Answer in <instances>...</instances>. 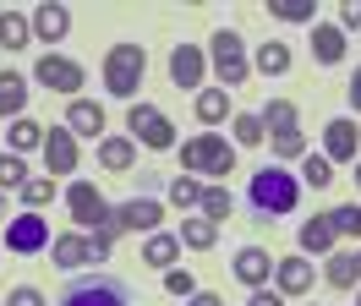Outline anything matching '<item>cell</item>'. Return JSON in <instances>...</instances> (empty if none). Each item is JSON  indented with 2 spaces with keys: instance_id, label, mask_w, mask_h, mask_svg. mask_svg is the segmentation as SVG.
Wrapping results in <instances>:
<instances>
[{
  "instance_id": "obj_1",
  "label": "cell",
  "mask_w": 361,
  "mask_h": 306,
  "mask_svg": "<svg viewBox=\"0 0 361 306\" xmlns=\"http://www.w3.org/2000/svg\"><path fill=\"white\" fill-rule=\"evenodd\" d=\"M247 202H252V214H257V219L295 214V202H301V180H295L290 170H279V164H263V170L252 175V186H247Z\"/></svg>"
},
{
  "instance_id": "obj_2",
  "label": "cell",
  "mask_w": 361,
  "mask_h": 306,
  "mask_svg": "<svg viewBox=\"0 0 361 306\" xmlns=\"http://www.w3.org/2000/svg\"><path fill=\"white\" fill-rule=\"evenodd\" d=\"M66 202H71V219H77V224H88V235H99V240H110V246H115L121 219H115V208H104V197H99L93 180H71Z\"/></svg>"
},
{
  "instance_id": "obj_3",
  "label": "cell",
  "mask_w": 361,
  "mask_h": 306,
  "mask_svg": "<svg viewBox=\"0 0 361 306\" xmlns=\"http://www.w3.org/2000/svg\"><path fill=\"white\" fill-rule=\"evenodd\" d=\"M180 170H197V175L225 180V175L235 170V148H230L225 137H214V131H203V137H186V142H180Z\"/></svg>"
},
{
  "instance_id": "obj_4",
  "label": "cell",
  "mask_w": 361,
  "mask_h": 306,
  "mask_svg": "<svg viewBox=\"0 0 361 306\" xmlns=\"http://www.w3.org/2000/svg\"><path fill=\"white\" fill-rule=\"evenodd\" d=\"M142 71H148V49L142 44H115L110 55H104V87H110L115 99H132L137 87H142Z\"/></svg>"
},
{
  "instance_id": "obj_5",
  "label": "cell",
  "mask_w": 361,
  "mask_h": 306,
  "mask_svg": "<svg viewBox=\"0 0 361 306\" xmlns=\"http://www.w3.org/2000/svg\"><path fill=\"white\" fill-rule=\"evenodd\" d=\"M61 306H132V290L115 274H82L61 290Z\"/></svg>"
},
{
  "instance_id": "obj_6",
  "label": "cell",
  "mask_w": 361,
  "mask_h": 306,
  "mask_svg": "<svg viewBox=\"0 0 361 306\" xmlns=\"http://www.w3.org/2000/svg\"><path fill=\"white\" fill-rule=\"evenodd\" d=\"M208 61H214V71H219V87H241V82L252 77L247 44H241V33H235V27H219V33L208 39Z\"/></svg>"
},
{
  "instance_id": "obj_7",
  "label": "cell",
  "mask_w": 361,
  "mask_h": 306,
  "mask_svg": "<svg viewBox=\"0 0 361 306\" xmlns=\"http://www.w3.org/2000/svg\"><path fill=\"white\" fill-rule=\"evenodd\" d=\"M126 131H132V142H142V148H154V153L176 148V126H170L154 104H142V99L126 109Z\"/></svg>"
},
{
  "instance_id": "obj_8",
  "label": "cell",
  "mask_w": 361,
  "mask_h": 306,
  "mask_svg": "<svg viewBox=\"0 0 361 306\" xmlns=\"http://www.w3.org/2000/svg\"><path fill=\"white\" fill-rule=\"evenodd\" d=\"M49 257H55V268H99V262L110 257V240H99V235H55L49 240Z\"/></svg>"
},
{
  "instance_id": "obj_9",
  "label": "cell",
  "mask_w": 361,
  "mask_h": 306,
  "mask_svg": "<svg viewBox=\"0 0 361 306\" xmlns=\"http://www.w3.org/2000/svg\"><path fill=\"white\" fill-rule=\"evenodd\" d=\"M44 246H49V224L39 214L6 219V252H11V257H33V252H44Z\"/></svg>"
},
{
  "instance_id": "obj_10",
  "label": "cell",
  "mask_w": 361,
  "mask_h": 306,
  "mask_svg": "<svg viewBox=\"0 0 361 306\" xmlns=\"http://www.w3.org/2000/svg\"><path fill=\"white\" fill-rule=\"evenodd\" d=\"M33 82L49 87V93H82V66L66 61V55H39L33 61Z\"/></svg>"
},
{
  "instance_id": "obj_11",
  "label": "cell",
  "mask_w": 361,
  "mask_h": 306,
  "mask_svg": "<svg viewBox=\"0 0 361 306\" xmlns=\"http://www.w3.org/2000/svg\"><path fill=\"white\" fill-rule=\"evenodd\" d=\"M356 148H361V131L350 115H334L329 126H323V159L334 164V159H345V164H356Z\"/></svg>"
},
{
  "instance_id": "obj_12",
  "label": "cell",
  "mask_w": 361,
  "mask_h": 306,
  "mask_svg": "<svg viewBox=\"0 0 361 306\" xmlns=\"http://www.w3.org/2000/svg\"><path fill=\"white\" fill-rule=\"evenodd\" d=\"M203 49L197 44H176L170 49V82L176 87H186V93H203Z\"/></svg>"
},
{
  "instance_id": "obj_13",
  "label": "cell",
  "mask_w": 361,
  "mask_h": 306,
  "mask_svg": "<svg viewBox=\"0 0 361 306\" xmlns=\"http://www.w3.org/2000/svg\"><path fill=\"white\" fill-rule=\"evenodd\" d=\"M44 170L49 175L77 170V137H71V126H49L44 131Z\"/></svg>"
},
{
  "instance_id": "obj_14",
  "label": "cell",
  "mask_w": 361,
  "mask_h": 306,
  "mask_svg": "<svg viewBox=\"0 0 361 306\" xmlns=\"http://www.w3.org/2000/svg\"><path fill=\"white\" fill-rule=\"evenodd\" d=\"M274 290H279V295H307V290H312V262L301 257V252H295V257H279L274 262Z\"/></svg>"
},
{
  "instance_id": "obj_15",
  "label": "cell",
  "mask_w": 361,
  "mask_h": 306,
  "mask_svg": "<svg viewBox=\"0 0 361 306\" xmlns=\"http://www.w3.org/2000/svg\"><path fill=\"white\" fill-rule=\"evenodd\" d=\"M27 22H33V33H39L44 44H61L71 33V11H66V6H55V0L33 6V17H27Z\"/></svg>"
},
{
  "instance_id": "obj_16",
  "label": "cell",
  "mask_w": 361,
  "mask_h": 306,
  "mask_svg": "<svg viewBox=\"0 0 361 306\" xmlns=\"http://www.w3.org/2000/svg\"><path fill=\"white\" fill-rule=\"evenodd\" d=\"M269 274H274V257L263 246H241V252H235V279L247 284V290H263Z\"/></svg>"
},
{
  "instance_id": "obj_17",
  "label": "cell",
  "mask_w": 361,
  "mask_h": 306,
  "mask_svg": "<svg viewBox=\"0 0 361 306\" xmlns=\"http://www.w3.org/2000/svg\"><path fill=\"white\" fill-rule=\"evenodd\" d=\"M115 219H121V230H154L159 219H164V208H159L154 197H132V202L115 208Z\"/></svg>"
},
{
  "instance_id": "obj_18",
  "label": "cell",
  "mask_w": 361,
  "mask_h": 306,
  "mask_svg": "<svg viewBox=\"0 0 361 306\" xmlns=\"http://www.w3.org/2000/svg\"><path fill=\"white\" fill-rule=\"evenodd\" d=\"M66 126H71V137H104V109L93 104V99H71Z\"/></svg>"
},
{
  "instance_id": "obj_19",
  "label": "cell",
  "mask_w": 361,
  "mask_h": 306,
  "mask_svg": "<svg viewBox=\"0 0 361 306\" xmlns=\"http://www.w3.org/2000/svg\"><path fill=\"white\" fill-rule=\"evenodd\" d=\"M27 109V77L23 71H0V121L11 115V121H23Z\"/></svg>"
},
{
  "instance_id": "obj_20",
  "label": "cell",
  "mask_w": 361,
  "mask_h": 306,
  "mask_svg": "<svg viewBox=\"0 0 361 306\" xmlns=\"http://www.w3.org/2000/svg\"><path fill=\"white\" fill-rule=\"evenodd\" d=\"M295 240H301V257L312 252V257H323L329 246H334V224H329V214H312L301 230H295Z\"/></svg>"
},
{
  "instance_id": "obj_21",
  "label": "cell",
  "mask_w": 361,
  "mask_h": 306,
  "mask_svg": "<svg viewBox=\"0 0 361 306\" xmlns=\"http://www.w3.org/2000/svg\"><path fill=\"white\" fill-rule=\"evenodd\" d=\"M312 55H317V66H339L345 61V33L329 27V22H312Z\"/></svg>"
},
{
  "instance_id": "obj_22",
  "label": "cell",
  "mask_w": 361,
  "mask_h": 306,
  "mask_svg": "<svg viewBox=\"0 0 361 306\" xmlns=\"http://www.w3.org/2000/svg\"><path fill=\"white\" fill-rule=\"evenodd\" d=\"M252 66H257L263 77H285V71L295 66V55H290V44H285V39H269L257 55H252Z\"/></svg>"
},
{
  "instance_id": "obj_23",
  "label": "cell",
  "mask_w": 361,
  "mask_h": 306,
  "mask_svg": "<svg viewBox=\"0 0 361 306\" xmlns=\"http://www.w3.org/2000/svg\"><path fill=\"white\" fill-rule=\"evenodd\" d=\"M192 109H197V121H203V126H219V121L230 115V93H225V87H203Z\"/></svg>"
},
{
  "instance_id": "obj_24",
  "label": "cell",
  "mask_w": 361,
  "mask_h": 306,
  "mask_svg": "<svg viewBox=\"0 0 361 306\" xmlns=\"http://www.w3.org/2000/svg\"><path fill=\"white\" fill-rule=\"evenodd\" d=\"M132 159H137L132 137H104V142H99V164H104V170H126Z\"/></svg>"
},
{
  "instance_id": "obj_25",
  "label": "cell",
  "mask_w": 361,
  "mask_h": 306,
  "mask_svg": "<svg viewBox=\"0 0 361 306\" xmlns=\"http://www.w3.org/2000/svg\"><path fill=\"white\" fill-rule=\"evenodd\" d=\"M356 274H361V257H350V252H334V257H329V268H323V279L334 284V290H350V284H356Z\"/></svg>"
},
{
  "instance_id": "obj_26",
  "label": "cell",
  "mask_w": 361,
  "mask_h": 306,
  "mask_svg": "<svg viewBox=\"0 0 361 306\" xmlns=\"http://www.w3.org/2000/svg\"><path fill=\"white\" fill-rule=\"evenodd\" d=\"M301 186H312V192L334 186V164H329L323 153H301Z\"/></svg>"
},
{
  "instance_id": "obj_27",
  "label": "cell",
  "mask_w": 361,
  "mask_h": 306,
  "mask_svg": "<svg viewBox=\"0 0 361 306\" xmlns=\"http://www.w3.org/2000/svg\"><path fill=\"white\" fill-rule=\"evenodd\" d=\"M176 257H180V235H148V246H142L148 268H170Z\"/></svg>"
},
{
  "instance_id": "obj_28",
  "label": "cell",
  "mask_w": 361,
  "mask_h": 306,
  "mask_svg": "<svg viewBox=\"0 0 361 306\" xmlns=\"http://www.w3.org/2000/svg\"><path fill=\"white\" fill-rule=\"evenodd\" d=\"M219 240V224H208V219H186L180 224V246H192V252H208Z\"/></svg>"
},
{
  "instance_id": "obj_29",
  "label": "cell",
  "mask_w": 361,
  "mask_h": 306,
  "mask_svg": "<svg viewBox=\"0 0 361 306\" xmlns=\"http://www.w3.org/2000/svg\"><path fill=\"white\" fill-rule=\"evenodd\" d=\"M197 208H203V219H208V224H225L235 202H230V192H225V186H203V202H197Z\"/></svg>"
},
{
  "instance_id": "obj_30",
  "label": "cell",
  "mask_w": 361,
  "mask_h": 306,
  "mask_svg": "<svg viewBox=\"0 0 361 306\" xmlns=\"http://www.w3.org/2000/svg\"><path fill=\"white\" fill-rule=\"evenodd\" d=\"M6 137H11V153H27V148H44V126H33V121H11V131H6Z\"/></svg>"
},
{
  "instance_id": "obj_31",
  "label": "cell",
  "mask_w": 361,
  "mask_h": 306,
  "mask_svg": "<svg viewBox=\"0 0 361 306\" xmlns=\"http://www.w3.org/2000/svg\"><path fill=\"white\" fill-rule=\"evenodd\" d=\"M27 33H33V22H27V17H17V11L0 17V44H6V49H23Z\"/></svg>"
},
{
  "instance_id": "obj_32",
  "label": "cell",
  "mask_w": 361,
  "mask_h": 306,
  "mask_svg": "<svg viewBox=\"0 0 361 306\" xmlns=\"http://www.w3.org/2000/svg\"><path fill=\"white\" fill-rule=\"evenodd\" d=\"M269 142L279 159H301L307 153V137H301V126H285V131H269Z\"/></svg>"
},
{
  "instance_id": "obj_33",
  "label": "cell",
  "mask_w": 361,
  "mask_h": 306,
  "mask_svg": "<svg viewBox=\"0 0 361 306\" xmlns=\"http://www.w3.org/2000/svg\"><path fill=\"white\" fill-rule=\"evenodd\" d=\"M295 126V104L290 99H269V109H263V131H285Z\"/></svg>"
},
{
  "instance_id": "obj_34",
  "label": "cell",
  "mask_w": 361,
  "mask_h": 306,
  "mask_svg": "<svg viewBox=\"0 0 361 306\" xmlns=\"http://www.w3.org/2000/svg\"><path fill=\"white\" fill-rule=\"evenodd\" d=\"M329 224H334V235H350V240H361V208H356V202L334 208V214H329Z\"/></svg>"
},
{
  "instance_id": "obj_35",
  "label": "cell",
  "mask_w": 361,
  "mask_h": 306,
  "mask_svg": "<svg viewBox=\"0 0 361 306\" xmlns=\"http://www.w3.org/2000/svg\"><path fill=\"white\" fill-rule=\"evenodd\" d=\"M164 290H170L176 301H192V295H197V279H192V268H164Z\"/></svg>"
},
{
  "instance_id": "obj_36",
  "label": "cell",
  "mask_w": 361,
  "mask_h": 306,
  "mask_svg": "<svg viewBox=\"0 0 361 306\" xmlns=\"http://www.w3.org/2000/svg\"><path fill=\"white\" fill-rule=\"evenodd\" d=\"M23 180H27L23 153H0V192H6V186H17V192H23Z\"/></svg>"
},
{
  "instance_id": "obj_37",
  "label": "cell",
  "mask_w": 361,
  "mask_h": 306,
  "mask_svg": "<svg viewBox=\"0 0 361 306\" xmlns=\"http://www.w3.org/2000/svg\"><path fill=\"white\" fill-rule=\"evenodd\" d=\"M269 11L279 22H307V27H312V0H274Z\"/></svg>"
},
{
  "instance_id": "obj_38",
  "label": "cell",
  "mask_w": 361,
  "mask_h": 306,
  "mask_svg": "<svg viewBox=\"0 0 361 306\" xmlns=\"http://www.w3.org/2000/svg\"><path fill=\"white\" fill-rule=\"evenodd\" d=\"M235 142H241V148L269 142V137H263V115H235Z\"/></svg>"
},
{
  "instance_id": "obj_39",
  "label": "cell",
  "mask_w": 361,
  "mask_h": 306,
  "mask_svg": "<svg viewBox=\"0 0 361 306\" xmlns=\"http://www.w3.org/2000/svg\"><path fill=\"white\" fill-rule=\"evenodd\" d=\"M170 202H176V208H197V202H203V180H186V175L170 180Z\"/></svg>"
},
{
  "instance_id": "obj_40",
  "label": "cell",
  "mask_w": 361,
  "mask_h": 306,
  "mask_svg": "<svg viewBox=\"0 0 361 306\" xmlns=\"http://www.w3.org/2000/svg\"><path fill=\"white\" fill-rule=\"evenodd\" d=\"M49 197H55V180H23V202H27V214H39V208H44Z\"/></svg>"
},
{
  "instance_id": "obj_41",
  "label": "cell",
  "mask_w": 361,
  "mask_h": 306,
  "mask_svg": "<svg viewBox=\"0 0 361 306\" xmlns=\"http://www.w3.org/2000/svg\"><path fill=\"white\" fill-rule=\"evenodd\" d=\"M345 27H350V33L361 27V0H345V6H339V33H345Z\"/></svg>"
},
{
  "instance_id": "obj_42",
  "label": "cell",
  "mask_w": 361,
  "mask_h": 306,
  "mask_svg": "<svg viewBox=\"0 0 361 306\" xmlns=\"http://www.w3.org/2000/svg\"><path fill=\"white\" fill-rule=\"evenodd\" d=\"M6 306H44V295H39L33 284H23V290H11V295H6Z\"/></svg>"
},
{
  "instance_id": "obj_43",
  "label": "cell",
  "mask_w": 361,
  "mask_h": 306,
  "mask_svg": "<svg viewBox=\"0 0 361 306\" xmlns=\"http://www.w3.org/2000/svg\"><path fill=\"white\" fill-rule=\"evenodd\" d=\"M247 306H285V295H279V290H269V284H263V290H252V301Z\"/></svg>"
},
{
  "instance_id": "obj_44",
  "label": "cell",
  "mask_w": 361,
  "mask_h": 306,
  "mask_svg": "<svg viewBox=\"0 0 361 306\" xmlns=\"http://www.w3.org/2000/svg\"><path fill=\"white\" fill-rule=\"evenodd\" d=\"M180 306H225V301H219V295H214V290H197V295H192V301H180Z\"/></svg>"
},
{
  "instance_id": "obj_45",
  "label": "cell",
  "mask_w": 361,
  "mask_h": 306,
  "mask_svg": "<svg viewBox=\"0 0 361 306\" xmlns=\"http://www.w3.org/2000/svg\"><path fill=\"white\" fill-rule=\"evenodd\" d=\"M350 104L361 109V66H356V77H350Z\"/></svg>"
},
{
  "instance_id": "obj_46",
  "label": "cell",
  "mask_w": 361,
  "mask_h": 306,
  "mask_svg": "<svg viewBox=\"0 0 361 306\" xmlns=\"http://www.w3.org/2000/svg\"><path fill=\"white\" fill-rule=\"evenodd\" d=\"M356 186H361V159H356Z\"/></svg>"
},
{
  "instance_id": "obj_47",
  "label": "cell",
  "mask_w": 361,
  "mask_h": 306,
  "mask_svg": "<svg viewBox=\"0 0 361 306\" xmlns=\"http://www.w3.org/2000/svg\"><path fill=\"white\" fill-rule=\"evenodd\" d=\"M0 214H6V192H0Z\"/></svg>"
},
{
  "instance_id": "obj_48",
  "label": "cell",
  "mask_w": 361,
  "mask_h": 306,
  "mask_svg": "<svg viewBox=\"0 0 361 306\" xmlns=\"http://www.w3.org/2000/svg\"><path fill=\"white\" fill-rule=\"evenodd\" d=\"M356 306H361V301H356Z\"/></svg>"
}]
</instances>
